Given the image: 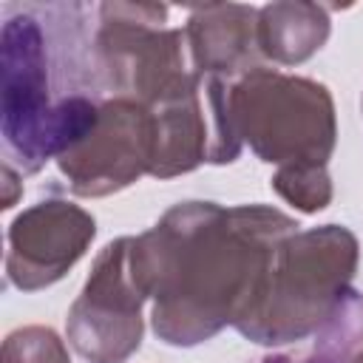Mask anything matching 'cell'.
<instances>
[{
  "mask_svg": "<svg viewBox=\"0 0 363 363\" xmlns=\"http://www.w3.org/2000/svg\"><path fill=\"white\" fill-rule=\"evenodd\" d=\"M17 182H20V173L11 167V164H3V184H6V196H3V210L14 207L17 201Z\"/></svg>",
  "mask_w": 363,
  "mask_h": 363,
  "instance_id": "cell-12",
  "label": "cell"
},
{
  "mask_svg": "<svg viewBox=\"0 0 363 363\" xmlns=\"http://www.w3.org/2000/svg\"><path fill=\"white\" fill-rule=\"evenodd\" d=\"M82 6H57V26L43 28L40 6H6L3 65V164L37 173L77 147L96 125L102 102L88 96L96 48L82 54Z\"/></svg>",
  "mask_w": 363,
  "mask_h": 363,
  "instance_id": "cell-2",
  "label": "cell"
},
{
  "mask_svg": "<svg viewBox=\"0 0 363 363\" xmlns=\"http://www.w3.org/2000/svg\"><path fill=\"white\" fill-rule=\"evenodd\" d=\"M357 264V238L337 224L278 241L233 323L255 343H289L318 332L346 298Z\"/></svg>",
  "mask_w": 363,
  "mask_h": 363,
  "instance_id": "cell-3",
  "label": "cell"
},
{
  "mask_svg": "<svg viewBox=\"0 0 363 363\" xmlns=\"http://www.w3.org/2000/svg\"><path fill=\"white\" fill-rule=\"evenodd\" d=\"M187 40L193 51L196 74L230 79L244 77L255 68L258 48V11L250 6H201L190 11Z\"/></svg>",
  "mask_w": 363,
  "mask_h": 363,
  "instance_id": "cell-8",
  "label": "cell"
},
{
  "mask_svg": "<svg viewBox=\"0 0 363 363\" xmlns=\"http://www.w3.org/2000/svg\"><path fill=\"white\" fill-rule=\"evenodd\" d=\"M326 37L329 17L323 6L272 3L258 9V48L281 65L303 62L326 43Z\"/></svg>",
  "mask_w": 363,
  "mask_h": 363,
  "instance_id": "cell-9",
  "label": "cell"
},
{
  "mask_svg": "<svg viewBox=\"0 0 363 363\" xmlns=\"http://www.w3.org/2000/svg\"><path fill=\"white\" fill-rule=\"evenodd\" d=\"M349 363H363V349H360V352H354V357H352Z\"/></svg>",
  "mask_w": 363,
  "mask_h": 363,
  "instance_id": "cell-13",
  "label": "cell"
},
{
  "mask_svg": "<svg viewBox=\"0 0 363 363\" xmlns=\"http://www.w3.org/2000/svg\"><path fill=\"white\" fill-rule=\"evenodd\" d=\"M272 187L303 213L323 210L332 199L326 167H278Z\"/></svg>",
  "mask_w": 363,
  "mask_h": 363,
  "instance_id": "cell-10",
  "label": "cell"
},
{
  "mask_svg": "<svg viewBox=\"0 0 363 363\" xmlns=\"http://www.w3.org/2000/svg\"><path fill=\"white\" fill-rule=\"evenodd\" d=\"M130 272V238L111 241L68 312V340L91 363H119L142 340V301Z\"/></svg>",
  "mask_w": 363,
  "mask_h": 363,
  "instance_id": "cell-5",
  "label": "cell"
},
{
  "mask_svg": "<svg viewBox=\"0 0 363 363\" xmlns=\"http://www.w3.org/2000/svg\"><path fill=\"white\" fill-rule=\"evenodd\" d=\"M94 233V216L62 199L28 207L9 227L6 278L26 292L60 281L79 261Z\"/></svg>",
  "mask_w": 363,
  "mask_h": 363,
  "instance_id": "cell-7",
  "label": "cell"
},
{
  "mask_svg": "<svg viewBox=\"0 0 363 363\" xmlns=\"http://www.w3.org/2000/svg\"><path fill=\"white\" fill-rule=\"evenodd\" d=\"M238 139L281 167H326L335 147L332 99L320 82L255 68L227 88Z\"/></svg>",
  "mask_w": 363,
  "mask_h": 363,
  "instance_id": "cell-4",
  "label": "cell"
},
{
  "mask_svg": "<svg viewBox=\"0 0 363 363\" xmlns=\"http://www.w3.org/2000/svg\"><path fill=\"white\" fill-rule=\"evenodd\" d=\"M3 363H71V357L54 329L23 326L3 340Z\"/></svg>",
  "mask_w": 363,
  "mask_h": 363,
  "instance_id": "cell-11",
  "label": "cell"
},
{
  "mask_svg": "<svg viewBox=\"0 0 363 363\" xmlns=\"http://www.w3.org/2000/svg\"><path fill=\"white\" fill-rule=\"evenodd\" d=\"M295 221L264 204L187 201L153 230L130 238V272L153 298V329L164 343L193 346L235 323L278 241Z\"/></svg>",
  "mask_w": 363,
  "mask_h": 363,
  "instance_id": "cell-1",
  "label": "cell"
},
{
  "mask_svg": "<svg viewBox=\"0 0 363 363\" xmlns=\"http://www.w3.org/2000/svg\"><path fill=\"white\" fill-rule=\"evenodd\" d=\"M156 156V125L147 105L108 99L94 130L57 159L77 196H108L150 173Z\"/></svg>",
  "mask_w": 363,
  "mask_h": 363,
  "instance_id": "cell-6",
  "label": "cell"
}]
</instances>
